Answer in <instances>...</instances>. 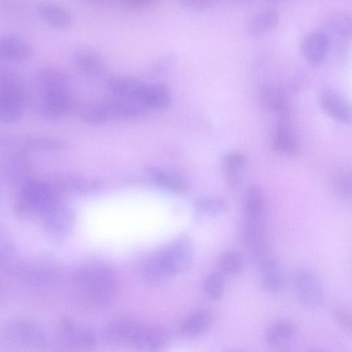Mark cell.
Masks as SVG:
<instances>
[{"label":"cell","instance_id":"6da1fadb","mask_svg":"<svg viewBox=\"0 0 352 352\" xmlns=\"http://www.w3.org/2000/svg\"><path fill=\"white\" fill-rule=\"evenodd\" d=\"M38 100L35 112L47 121H56L71 115L76 109V100L71 92L68 76L61 69L46 67L36 77Z\"/></svg>","mask_w":352,"mask_h":352},{"label":"cell","instance_id":"7a4b0ae2","mask_svg":"<svg viewBox=\"0 0 352 352\" xmlns=\"http://www.w3.org/2000/svg\"><path fill=\"white\" fill-rule=\"evenodd\" d=\"M147 109L140 104L118 96L86 104L80 111L82 120L98 126L112 120H129L141 118Z\"/></svg>","mask_w":352,"mask_h":352},{"label":"cell","instance_id":"3957f363","mask_svg":"<svg viewBox=\"0 0 352 352\" xmlns=\"http://www.w3.org/2000/svg\"><path fill=\"white\" fill-rule=\"evenodd\" d=\"M58 191L52 182L28 177L19 186L15 208L24 216L46 213L56 203Z\"/></svg>","mask_w":352,"mask_h":352},{"label":"cell","instance_id":"277c9868","mask_svg":"<svg viewBox=\"0 0 352 352\" xmlns=\"http://www.w3.org/2000/svg\"><path fill=\"white\" fill-rule=\"evenodd\" d=\"M28 94L21 78L12 71L0 74V120L6 124L18 122L23 117Z\"/></svg>","mask_w":352,"mask_h":352},{"label":"cell","instance_id":"5b68a950","mask_svg":"<svg viewBox=\"0 0 352 352\" xmlns=\"http://www.w3.org/2000/svg\"><path fill=\"white\" fill-rule=\"evenodd\" d=\"M292 285L295 298L302 307L315 309L323 304L325 294L322 284L311 271L296 270L292 274Z\"/></svg>","mask_w":352,"mask_h":352},{"label":"cell","instance_id":"8992f818","mask_svg":"<svg viewBox=\"0 0 352 352\" xmlns=\"http://www.w3.org/2000/svg\"><path fill=\"white\" fill-rule=\"evenodd\" d=\"M166 265L172 276L186 271L194 258V245L187 235L175 238L165 249L162 250Z\"/></svg>","mask_w":352,"mask_h":352},{"label":"cell","instance_id":"52a82bcc","mask_svg":"<svg viewBox=\"0 0 352 352\" xmlns=\"http://www.w3.org/2000/svg\"><path fill=\"white\" fill-rule=\"evenodd\" d=\"M241 235L245 246L258 263L266 258L268 235L265 218L243 219Z\"/></svg>","mask_w":352,"mask_h":352},{"label":"cell","instance_id":"ba28073f","mask_svg":"<svg viewBox=\"0 0 352 352\" xmlns=\"http://www.w3.org/2000/svg\"><path fill=\"white\" fill-rule=\"evenodd\" d=\"M52 184L58 192H70L76 194L94 193L103 187L100 178L72 173H59L54 176Z\"/></svg>","mask_w":352,"mask_h":352},{"label":"cell","instance_id":"9c48e42d","mask_svg":"<svg viewBox=\"0 0 352 352\" xmlns=\"http://www.w3.org/2000/svg\"><path fill=\"white\" fill-rule=\"evenodd\" d=\"M72 62L81 74L91 77L100 78L108 69L104 58L98 52L89 47H80L72 54Z\"/></svg>","mask_w":352,"mask_h":352},{"label":"cell","instance_id":"30bf717a","mask_svg":"<svg viewBox=\"0 0 352 352\" xmlns=\"http://www.w3.org/2000/svg\"><path fill=\"white\" fill-rule=\"evenodd\" d=\"M212 320L213 315L209 309L201 307L195 309L182 321L178 333L185 339H196L208 331Z\"/></svg>","mask_w":352,"mask_h":352},{"label":"cell","instance_id":"8fae6325","mask_svg":"<svg viewBox=\"0 0 352 352\" xmlns=\"http://www.w3.org/2000/svg\"><path fill=\"white\" fill-rule=\"evenodd\" d=\"M36 14L39 19L47 26L63 30L69 28L74 21L71 12L59 3L44 1L36 8Z\"/></svg>","mask_w":352,"mask_h":352},{"label":"cell","instance_id":"7c38bea8","mask_svg":"<svg viewBox=\"0 0 352 352\" xmlns=\"http://www.w3.org/2000/svg\"><path fill=\"white\" fill-rule=\"evenodd\" d=\"M33 54L31 45L23 37L6 34L0 38V58L9 63H23Z\"/></svg>","mask_w":352,"mask_h":352},{"label":"cell","instance_id":"4fadbf2b","mask_svg":"<svg viewBox=\"0 0 352 352\" xmlns=\"http://www.w3.org/2000/svg\"><path fill=\"white\" fill-rule=\"evenodd\" d=\"M329 38L322 32L314 31L304 37L300 44V54L309 64L320 65L329 50Z\"/></svg>","mask_w":352,"mask_h":352},{"label":"cell","instance_id":"5bb4252c","mask_svg":"<svg viewBox=\"0 0 352 352\" xmlns=\"http://www.w3.org/2000/svg\"><path fill=\"white\" fill-rule=\"evenodd\" d=\"M320 103L323 111L333 119L344 124L352 123L351 105L336 92L322 91Z\"/></svg>","mask_w":352,"mask_h":352},{"label":"cell","instance_id":"9a60e30c","mask_svg":"<svg viewBox=\"0 0 352 352\" xmlns=\"http://www.w3.org/2000/svg\"><path fill=\"white\" fill-rule=\"evenodd\" d=\"M145 83L138 78L125 75L112 76L106 80V86L113 96L136 102Z\"/></svg>","mask_w":352,"mask_h":352},{"label":"cell","instance_id":"2e32d148","mask_svg":"<svg viewBox=\"0 0 352 352\" xmlns=\"http://www.w3.org/2000/svg\"><path fill=\"white\" fill-rule=\"evenodd\" d=\"M261 284L265 291L276 294L285 286V276L280 264L274 258L266 257L259 263Z\"/></svg>","mask_w":352,"mask_h":352},{"label":"cell","instance_id":"e0dca14e","mask_svg":"<svg viewBox=\"0 0 352 352\" xmlns=\"http://www.w3.org/2000/svg\"><path fill=\"white\" fill-rule=\"evenodd\" d=\"M27 151L14 145L3 164V174L6 178L19 179L22 182L27 177L30 168L31 161Z\"/></svg>","mask_w":352,"mask_h":352},{"label":"cell","instance_id":"ac0fdd59","mask_svg":"<svg viewBox=\"0 0 352 352\" xmlns=\"http://www.w3.org/2000/svg\"><path fill=\"white\" fill-rule=\"evenodd\" d=\"M279 18V13L275 8H263L255 13L249 20L247 32L252 37L263 36L276 28Z\"/></svg>","mask_w":352,"mask_h":352},{"label":"cell","instance_id":"d6986e66","mask_svg":"<svg viewBox=\"0 0 352 352\" xmlns=\"http://www.w3.org/2000/svg\"><path fill=\"white\" fill-rule=\"evenodd\" d=\"M142 274L144 280L151 285L161 284L172 276L162 250L155 252L145 261Z\"/></svg>","mask_w":352,"mask_h":352},{"label":"cell","instance_id":"ffe728a7","mask_svg":"<svg viewBox=\"0 0 352 352\" xmlns=\"http://www.w3.org/2000/svg\"><path fill=\"white\" fill-rule=\"evenodd\" d=\"M138 102L147 110L162 109L168 104L170 94L167 87L162 84L146 83Z\"/></svg>","mask_w":352,"mask_h":352},{"label":"cell","instance_id":"44dd1931","mask_svg":"<svg viewBox=\"0 0 352 352\" xmlns=\"http://www.w3.org/2000/svg\"><path fill=\"white\" fill-rule=\"evenodd\" d=\"M296 326L292 321L278 320L268 327L265 340L270 346H280L291 341L296 336Z\"/></svg>","mask_w":352,"mask_h":352},{"label":"cell","instance_id":"7402d4cb","mask_svg":"<svg viewBox=\"0 0 352 352\" xmlns=\"http://www.w3.org/2000/svg\"><path fill=\"white\" fill-rule=\"evenodd\" d=\"M16 144L27 151H37L44 152H59L68 149V143L60 138L49 136H30Z\"/></svg>","mask_w":352,"mask_h":352},{"label":"cell","instance_id":"603a6c76","mask_svg":"<svg viewBox=\"0 0 352 352\" xmlns=\"http://www.w3.org/2000/svg\"><path fill=\"white\" fill-rule=\"evenodd\" d=\"M266 202L260 186H252L248 190L243 203V219H261L264 218Z\"/></svg>","mask_w":352,"mask_h":352},{"label":"cell","instance_id":"cb8c5ba5","mask_svg":"<svg viewBox=\"0 0 352 352\" xmlns=\"http://www.w3.org/2000/svg\"><path fill=\"white\" fill-rule=\"evenodd\" d=\"M274 146L276 151L285 155H294L297 153V141L288 119L280 120L274 133Z\"/></svg>","mask_w":352,"mask_h":352},{"label":"cell","instance_id":"d4e9b609","mask_svg":"<svg viewBox=\"0 0 352 352\" xmlns=\"http://www.w3.org/2000/svg\"><path fill=\"white\" fill-rule=\"evenodd\" d=\"M146 171L153 182L163 189L176 193H183L188 189L186 182L181 177L157 167L148 166Z\"/></svg>","mask_w":352,"mask_h":352},{"label":"cell","instance_id":"484cf974","mask_svg":"<svg viewBox=\"0 0 352 352\" xmlns=\"http://www.w3.org/2000/svg\"><path fill=\"white\" fill-rule=\"evenodd\" d=\"M170 340V332L164 327L144 329L137 345L144 350L158 351L166 346Z\"/></svg>","mask_w":352,"mask_h":352},{"label":"cell","instance_id":"4316f807","mask_svg":"<svg viewBox=\"0 0 352 352\" xmlns=\"http://www.w3.org/2000/svg\"><path fill=\"white\" fill-rule=\"evenodd\" d=\"M227 210L226 203L217 197H203L194 205L195 216L198 219H211L223 214Z\"/></svg>","mask_w":352,"mask_h":352},{"label":"cell","instance_id":"83f0119b","mask_svg":"<svg viewBox=\"0 0 352 352\" xmlns=\"http://www.w3.org/2000/svg\"><path fill=\"white\" fill-rule=\"evenodd\" d=\"M246 163V157L240 153H230L223 158L228 184L236 189L241 184V170Z\"/></svg>","mask_w":352,"mask_h":352},{"label":"cell","instance_id":"f1b7e54d","mask_svg":"<svg viewBox=\"0 0 352 352\" xmlns=\"http://www.w3.org/2000/svg\"><path fill=\"white\" fill-rule=\"evenodd\" d=\"M262 97L266 104L278 113L280 119H288L289 106L284 93L276 87H265Z\"/></svg>","mask_w":352,"mask_h":352},{"label":"cell","instance_id":"f546056e","mask_svg":"<svg viewBox=\"0 0 352 352\" xmlns=\"http://www.w3.org/2000/svg\"><path fill=\"white\" fill-rule=\"evenodd\" d=\"M244 265L243 256L236 250H228L224 252L219 259L221 272L230 276L240 274L244 269Z\"/></svg>","mask_w":352,"mask_h":352},{"label":"cell","instance_id":"4dcf8cb0","mask_svg":"<svg viewBox=\"0 0 352 352\" xmlns=\"http://www.w3.org/2000/svg\"><path fill=\"white\" fill-rule=\"evenodd\" d=\"M225 288V278L221 272H210L203 283V292L205 296L212 300L220 299L223 295Z\"/></svg>","mask_w":352,"mask_h":352},{"label":"cell","instance_id":"1f68e13d","mask_svg":"<svg viewBox=\"0 0 352 352\" xmlns=\"http://www.w3.org/2000/svg\"><path fill=\"white\" fill-rule=\"evenodd\" d=\"M329 23L332 30L342 36L352 35V16L344 12H336L329 16Z\"/></svg>","mask_w":352,"mask_h":352},{"label":"cell","instance_id":"d6a6232c","mask_svg":"<svg viewBox=\"0 0 352 352\" xmlns=\"http://www.w3.org/2000/svg\"><path fill=\"white\" fill-rule=\"evenodd\" d=\"M332 187L340 197L352 200V173L341 171L336 174L332 179Z\"/></svg>","mask_w":352,"mask_h":352},{"label":"cell","instance_id":"836d02e7","mask_svg":"<svg viewBox=\"0 0 352 352\" xmlns=\"http://www.w3.org/2000/svg\"><path fill=\"white\" fill-rule=\"evenodd\" d=\"M331 317L338 327L352 333V309L342 305L335 306L331 309Z\"/></svg>","mask_w":352,"mask_h":352},{"label":"cell","instance_id":"e575fe53","mask_svg":"<svg viewBox=\"0 0 352 352\" xmlns=\"http://www.w3.org/2000/svg\"><path fill=\"white\" fill-rule=\"evenodd\" d=\"M220 0H179V5L190 11H204L216 6Z\"/></svg>","mask_w":352,"mask_h":352},{"label":"cell","instance_id":"d590c367","mask_svg":"<svg viewBox=\"0 0 352 352\" xmlns=\"http://www.w3.org/2000/svg\"><path fill=\"white\" fill-rule=\"evenodd\" d=\"M154 0H116V3L127 9H136L146 6Z\"/></svg>","mask_w":352,"mask_h":352},{"label":"cell","instance_id":"8d00e7d4","mask_svg":"<svg viewBox=\"0 0 352 352\" xmlns=\"http://www.w3.org/2000/svg\"><path fill=\"white\" fill-rule=\"evenodd\" d=\"M234 2H236V3H243V2H246V1H248L250 0H231Z\"/></svg>","mask_w":352,"mask_h":352}]
</instances>
